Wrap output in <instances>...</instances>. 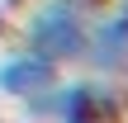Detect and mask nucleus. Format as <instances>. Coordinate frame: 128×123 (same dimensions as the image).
<instances>
[{"instance_id": "nucleus-1", "label": "nucleus", "mask_w": 128, "mask_h": 123, "mask_svg": "<svg viewBox=\"0 0 128 123\" xmlns=\"http://www.w3.org/2000/svg\"><path fill=\"white\" fill-rule=\"evenodd\" d=\"M24 104V119H66V123H90V119H119L128 109L124 85L109 81V76H57L48 90L19 100Z\"/></svg>"}, {"instance_id": "nucleus-2", "label": "nucleus", "mask_w": 128, "mask_h": 123, "mask_svg": "<svg viewBox=\"0 0 128 123\" xmlns=\"http://www.w3.org/2000/svg\"><path fill=\"white\" fill-rule=\"evenodd\" d=\"M86 28H90V19H86L81 9H71L66 0H38V5L19 19L24 47L38 52V57H48V62H57L62 71H66L71 62H81V52H86Z\"/></svg>"}, {"instance_id": "nucleus-3", "label": "nucleus", "mask_w": 128, "mask_h": 123, "mask_svg": "<svg viewBox=\"0 0 128 123\" xmlns=\"http://www.w3.org/2000/svg\"><path fill=\"white\" fill-rule=\"evenodd\" d=\"M81 62H86L95 76L128 81V19H119L114 9H100V14H90V28H86V52H81Z\"/></svg>"}, {"instance_id": "nucleus-4", "label": "nucleus", "mask_w": 128, "mask_h": 123, "mask_svg": "<svg viewBox=\"0 0 128 123\" xmlns=\"http://www.w3.org/2000/svg\"><path fill=\"white\" fill-rule=\"evenodd\" d=\"M57 76H62V66L28 52V47H14L0 57V95H10V100H28V95L48 90Z\"/></svg>"}, {"instance_id": "nucleus-5", "label": "nucleus", "mask_w": 128, "mask_h": 123, "mask_svg": "<svg viewBox=\"0 0 128 123\" xmlns=\"http://www.w3.org/2000/svg\"><path fill=\"white\" fill-rule=\"evenodd\" d=\"M66 5H71V9H81V14H86V19H90V14H100V9H104V0H66Z\"/></svg>"}, {"instance_id": "nucleus-6", "label": "nucleus", "mask_w": 128, "mask_h": 123, "mask_svg": "<svg viewBox=\"0 0 128 123\" xmlns=\"http://www.w3.org/2000/svg\"><path fill=\"white\" fill-rule=\"evenodd\" d=\"M104 9H114V14H119V19H128V0H109V5H104Z\"/></svg>"}]
</instances>
